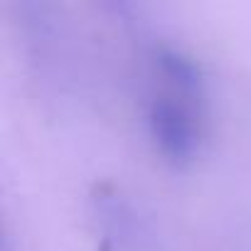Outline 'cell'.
I'll return each mask as SVG.
<instances>
[{
	"label": "cell",
	"mask_w": 251,
	"mask_h": 251,
	"mask_svg": "<svg viewBox=\"0 0 251 251\" xmlns=\"http://www.w3.org/2000/svg\"><path fill=\"white\" fill-rule=\"evenodd\" d=\"M143 123L155 153L165 163L185 168L195 163V158L202 153L204 143L202 103H195L185 96L163 89L148 96L143 108Z\"/></svg>",
	"instance_id": "1"
},
{
	"label": "cell",
	"mask_w": 251,
	"mask_h": 251,
	"mask_svg": "<svg viewBox=\"0 0 251 251\" xmlns=\"http://www.w3.org/2000/svg\"><path fill=\"white\" fill-rule=\"evenodd\" d=\"M89 214L101 251H155V234L148 219L113 182L94 185Z\"/></svg>",
	"instance_id": "2"
},
{
	"label": "cell",
	"mask_w": 251,
	"mask_h": 251,
	"mask_svg": "<svg viewBox=\"0 0 251 251\" xmlns=\"http://www.w3.org/2000/svg\"><path fill=\"white\" fill-rule=\"evenodd\" d=\"M148 59H151L153 69L158 72V76L163 79L165 91L185 96L195 103H204L207 74H204V67L190 52H185L180 45L155 40L151 45Z\"/></svg>",
	"instance_id": "3"
}]
</instances>
